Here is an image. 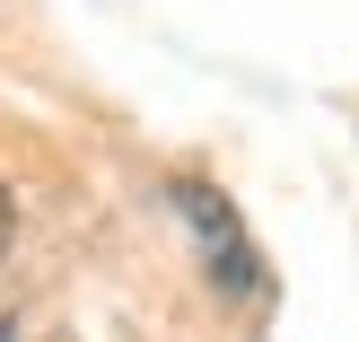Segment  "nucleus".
I'll return each instance as SVG.
<instances>
[{"label":"nucleus","mask_w":359,"mask_h":342,"mask_svg":"<svg viewBox=\"0 0 359 342\" xmlns=\"http://www.w3.org/2000/svg\"><path fill=\"white\" fill-rule=\"evenodd\" d=\"M167 202L193 220V246H202L210 290H219V298H255V290H263V263H255V246H245L237 202H228L219 185H202V176H175V185H167Z\"/></svg>","instance_id":"1"},{"label":"nucleus","mask_w":359,"mask_h":342,"mask_svg":"<svg viewBox=\"0 0 359 342\" xmlns=\"http://www.w3.org/2000/svg\"><path fill=\"white\" fill-rule=\"evenodd\" d=\"M9 246H18V193L0 185V255H9Z\"/></svg>","instance_id":"2"},{"label":"nucleus","mask_w":359,"mask_h":342,"mask_svg":"<svg viewBox=\"0 0 359 342\" xmlns=\"http://www.w3.org/2000/svg\"><path fill=\"white\" fill-rule=\"evenodd\" d=\"M0 342H9V325H0Z\"/></svg>","instance_id":"3"}]
</instances>
